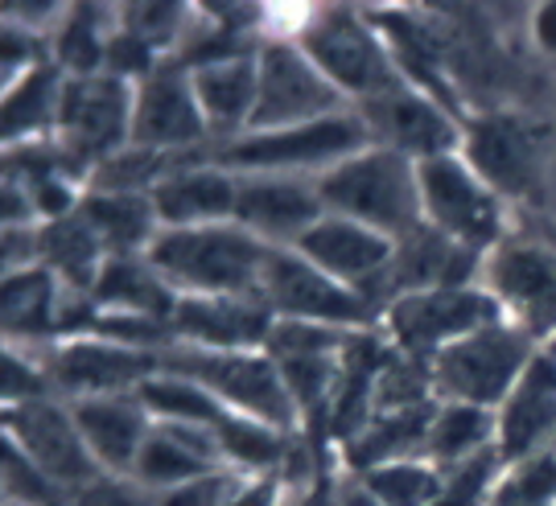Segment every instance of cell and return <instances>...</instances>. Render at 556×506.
Listing matches in <instances>:
<instances>
[{
	"mask_svg": "<svg viewBox=\"0 0 556 506\" xmlns=\"http://www.w3.org/2000/svg\"><path fill=\"white\" fill-rule=\"evenodd\" d=\"M144 260L178 296H256L268 243L239 223L157 231Z\"/></svg>",
	"mask_w": 556,
	"mask_h": 506,
	"instance_id": "1",
	"label": "cell"
},
{
	"mask_svg": "<svg viewBox=\"0 0 556 506\" xmlns=\"http://www.w3.org/2000/svg\"><path fill=\"white\" fill-rule=\"evenodd\" d=\"M326 215L355 218L388 239H404L425 227L417 161L396 149L371 144L314 181Z\"/></svg>",
	"mask_w": 556,
	"mask_h": 506,
	"instance_id": "2",
	"label": "cell"
},
{
	"mask_svg": "<svg viewBox=\"0 0 556 506\" xmlns=\"http://www.w3.org/2000/svg\"><path fill=\"white\" fill-rule=\"evenodd\" d=\"M161 370L194 379L236 416L260 420L277 432L301 429V412L280 379L277 363L264 351H199V346H169L161 354Z\"/></svg>",
	"mask_w": 556,
	"mask_h": 506,
	"instance_id": "3",
	"label": "cell"
},
{
	"mask_svg": "<svg viewBox=\"0 0 556 506\" xmlns=\"http://www.w3.org/2000/svg\"><path fill=\"white\" fill-rule=\"evenodd\" d=\"M536 354V338H528L511 321L482 326L478 333L429 358L438 404H470V408L498 412Z\"/></svg>",
	"mask_w": 556,
	"mask_h": 506,
	"instance_id": "4",
	"label": "cell"
},
{
	"mask_svg": "<svg viewBox=\"0 0 556 506\" xmlns=\"http://www.w3.org/2000/svg\"><path fill=\"white\" fill-rule=\"evenodd\" d=\"M298 46L342 96L358 103L388 96L404 83L376 21L358 17L355 9H314Z\"/></svg>",
	"mask_w": 556,
	"mask_h": 506,
	"instance_id": "5",
	"label": "cell"
},
{
	"mask_svg": "<svg viewBox=\"0 0 556 506\" xmlns=\"http://www.w3.org/2000/svg\"><path fill=\"white\" fill-rule=\"evenodd\" d=\"M371 128L363 124L358 112H342V116H326L301 128H280V132H243V137L227 140L215 165L231 169V174H298V169H314L321 165L334 169L355 153L371 149Z\"/></svg>",
	"mask_w": 556,
	"mask_h": 506,
	"instance_id": "6",
	"label": "cell"
},
{
	"mask_svg": "<svg viewBox=\"0 0 556 506\" xmlns=\"http://www.w3.org/2000/svg\"><path fill=\"white\" fill-rule=\"evenodd\" d=\"M256 296L277 321H309L330 330L363 333L383 326V313L363 292L338 284L293 248H268Z\"/></svg>",
	"mask_w": 556,
	"mask_h": 506,
	"instance_id": "7",
	"label": "cell"
},
{
	"mask_svg": "<svg viewBox=\"0 0 556 506\" xmlns=\"http://www.w3.org/2000/svg\"><path fill=\"white\" fill-rule=\"evenodd\" d=\"M420 206L425 227L441 231L470 252L491 255L507 239V202L466 165V156H433L420 161Z\"/></svg>",
	"mask_w": 556,
	"mask_h": 506,
	"instance_id": "8",
	"label": "cell"
},
{
	"mask_svg": "<svg viewBox=\"0 0 556 506\" xmlns=\"http://www.w3.org/2000/svg\"><path fill=\"white\" fill-rule=\"evenodd\" d=\"M495 321H507L498 301L482 284H470V289H429L396 296L383 313L379 330L404 358L429 363L445 346H454Z\"/></svg>",
	"mask_w": 556,
	"mask_h": 506,
	"instance_id": "9",
	"label": "cell"
},
{
	"mask_svg": "<svg viewBox=\"0 0 556 506\" xmlns=\"http://www.w3.org/2000/svg\"><path fill=\"white\" fill-rule=\"evenodd\" d=\"M132 103H137V87L108 71L66 78L54 140L79 174H91L100 161L132 144Z\"/></svg>",
	"mask_w": 556,
	"mask_h": 506,
	"instance_id": "10",
	"label": "cell"
},
{
	"mask_svg": "<svg viewBox=\"0 0 556 506\" xmlns=\"http://www.w3.org/2000/svg\"><path fill=\"white\" fill-rule=\"evenodd\" d=\"M462 156L503 202H532L544 186V128L519 112L466 116Z\"/></svg>",
	"mask_w": 556,
	"mask_h": 506,
	"instance_id": "11",
	"label": "cell"
},
{
	"mask_svg": "<svg viewBox=\"0 0 556 506\" xmlns=\"http://www.w3.org/2000/svg\"><path fill=\"white\" fill-rule=\"evenodd\" d=\"M351 112L346 96L330 78L309 62V54L298 41H264L260 46V91L256 116L248 132H280V128H301L326 116Z\"/></svg>",
	"mask_w": 556,
	"mask_h": 506,
	"instance_id": "12",
	"label": "cell"
},
{
	"mask_svg": "<svg viewBox=\"0 0 556 506\" xmlns=\"http://www.w3.org/2000/svg\"><path fill=\"white\" fill-rule=\"evenodd\" d=\"M482 289L498 301L503 317L536 342L556 333V248L523 235H507L482 264Z\"/></svg>",
	"mask_w": 556,
	"mask_h": 506,
	"instance_id": "13",
	"label": "cell"
},
{
	"mask_svg": "<svg viewBox=\"0 0 556 506\" xmlns=\"http://www.w3.org/2000/svg\"><path fill=\"white\" fill-rule=\"evenodd\" d=\"M41 370L59 391L75 400H100V395H132L153 375H161V354L100 342V338H71L54 342L41 354Z\"/></svg>",
	"mask_w": 556,
	"mask_h": 506,
	"instance_id": "14",
	"label": "cell"
},
{
	"mask_svg": "<svg viewBox=\"0 0 556 506\" xmlns=\"http://www.w3.org/2000/svg\"><path fill=\"white\" fill-rule=\"evenodd\" d=\"M358 116L371 128L376 144L396 149L417 165L433 156L462 153V140H466V119L445 112L438 99H429L408 83H400L388 96L358 103Z\"/></svg>",
	"mask_w": 556,
	"mask_h": 506,
	"instance_id": "15",
	"label": "cell"
},
{
	"mask_svg": "<svg viewBox=\"0 0 556 506\" xmlns=\"http://www.w3.org/2000/svg\"><path fill=\"white\" fill-rule=\"evenodd\" d=\"M293 252L305 255L330 280L363 292L379 313L388 309V301H383V276L392 268L396 239L371 231V227H363L355 218L326 215L301 235L298 243H293Z\"/></svg>",
	"mask_w": 556,
	"mask_h": 506,
	"instance_id": "16",
	"label": "cell"
},
{
	"mask_svg": "<svg viewBox=\"0 0 556 506\" xmlns=\"http://www.w3.org/2000/svg\"><path fill=\"white\" fill-rule=\"evenodd\" d=\"M211 137L194 78L181 62H161L149 78L137 83L132 103V144L153 153H194Z\"/></svg>",
	"mask_w": 556,
	"mask_h": 506,
	"instance_id": "17",
	"label": "cell"
},
{
	"mask_svg": "<svg viewBox=\"0 0 556 506\" xmlns=\"http://www.w3.org/2000/svg\"><path fill=\"white\" fill-rule=\"evenodd\" d=\"M346 342H351V333L330 330V326H309V321H277L273 326L268 342H264V354L277 363L301 420L330 408L338 379H342Z\"/></svg>",
	"mask_w": 556,
	"mask_h": 506,
	"instance_id": "18",
	"label": "cell"
},
{
	"mask_svg": "<svg viewBox=\"0 0 556 506\" xmlns=\"http://www.w3.org/2000/svg\"><path fill=\"white\" fill-rule=\"evenodd\" d=\"M9 441L34 461V466L59 490H96L100 486V461L83 445L71 408H59L50 400L21 404L4 416Z\"/></svg>",
	"mask_w": 556,
	"mask_h": 506,
	"instance_id": "19",
	"label": "cell"
},
{
	"mask_svg": "<svg viewBox=\"0 0 556 506\" xmlns=\"http://www.w3.org/2000/svg\"><path fill=\"white\" fill-rule=\"evenodd\" d=\"M495 448L503 466H519L528 457L556 448V354L540 351L523 370L516 391L495 412Z\"/></svg>",
	"mask_w": 556,
	"mask_h": 506,
	"instance_id": "20",
	"label": "cell"
},
{
	"mask_svg": "<svg viewBox=\"0 0 556 506\" xmlns=\"http://www.w3.org/2000/svg\"><path fill=\"white\" fill-rule=\"evenodd\" d=\"M277 326L260 296H178L169 330L181 346L199 351H264Z\"/></svg>",
	"mask_w": 556,
	"mask_h": 506,
	"instance_id": "21",
	"label": "cell"
},
{
	"mask_svg": "<svg viewBox=\"0 0 556 506\" xmlns=\"http://www.w3.org/2000/svg\"><path fill=\"white\" fill-rule=\"evenodd\" d=\"M318 218H326V206L318 198V186L280 174H243L239 177L236 223L264 239L268 248H293L301 235Z\"/></svg>",
	"mask_w": 556,
	"mask_h": 506,
	"instance_id": "22",
	"label": "cell"
},
{
	"mask_svg": "<svg viewBox=\"0 0 556 506\" xmlns=\"http://www.w3.org/2000/svg\"><path fill=\"white\" fill-rule=\"evenodd\" d=\"M482 264H486L482 252L462 248L433 227H420V231L396 239L392 268L383 276V301L392 305L396 296L429 289H470V280L482 276Z\"/></svg>",
	"mask_w": 556,
	"mask_h": 506,
	"instance_id": "23",
	"label": "cell"
},
{
	"mask_svg": "<svg viewBox=\"0 0 556 506\" xmlns=\"http://www.w3.org/2000/svg\"><path fill=\"white\" fill-rule=\"evenodd\" d=\"M149 198H153L161 231L236 223L239 174L223 169L215 161H199V165H186L178 174H169Z\"/></svg>",
	"mask_w": 556,
	"mask_h": 506,
	"instance_id": "24",
	"label": "cell"
},
{
	"mask_svg": "<svg viewBox=\"0 0 556 506\" xmlns=\"http://www.w3.org/2000/svg\"><path fill=\"white\" fill-rule=\"evenodd\" d=\"M75 429H79L83 445L91 448V457L100 461V469L112 473H132L137 457L149 432H153V416L140 404V395H100V400H75L71 404Z\"/></svg>",
	"mask_w": 556,
	"mask_h": 506,
	"instance_id": "25",
	"label": "cell"
},
{
	"mask_svg": "<svg viewBox=\"0 0 556 506\" xmlns=\"http://www.w3.org/2000/svg\"><path fill=\"white\" fill-rule=\"evenodd\" d=\"M227 466L223 457L219 437L199 425H153L149 441L140 448L137 469H132V482L157 490H178L186 482H194L211 469Z\"/></svg>",
	"mask_w": 556,
	"mask_h": 506,
	"instance_id": "26",
	"label": "cell"
},
{
	"mask_svg": "<svg viewBox=\"0 0 556 506\" xmlns=\"http://www.w3.org/2000/svg\"><path fill=\"white\" fill-rule=\"evenodd\" d=\"M190 78H194V96H199L211 132L236 140L252 128L260 91V50L199 66V71H190Z\"/></svg>",
	"mask_w": 556,
	"mask_h": 506,
	"instance_id": "27",
	"label": "cell"
},
{
	"mask_svg": "<svg viewBox=\"0 0 556 506\" xmlns=\"http://www.w3.org/2000/svg\"><path fill=\"white\" fill-rule=\"evenodd\" d=\"M433 416H438V404L404 408V412H376V416L342 445V461H346L351 473H367V469H376V466L425 457V441H429Z\"/></svg>",
	"mask_w": 556,
	"mask_h": 506,
	"instance_id": "28",
	"label": "cell"
},
{
	"mask_svg": "<svg viewBox=\"0 0 556 506\" xmlns=\"http://www.w3.org/2000/svg\"><path fill=\"white\" fill-rule=\"evenodd\" d=\"M87 296L100 309L140 313V317H157V321H169L178 309V292L161 280L144 255H108Z\"/></svg>",
	"mask_w": 556,
	"mask_h": 506,
	"instance_id": "29",
	"label": "cell"
},
{
	"mask_svg": "<svg viewBox=\"0 0 556 506\" xmlns=\"http://www.w3.org/2000/svg\"><path fill=\"white\" fill-rule=\"evenodd\" d=\"M59 309L62 284L50 268H25V273L4 276V338L13 346L25 342H59Z\"/></svg>",
	"mask_w": 556,
	"mask_h": 506,
	"instance_id": "30",
	"label": "cell"
},
{
	"mask_svg": "<svg viewBox=\"0 0 556 506\" xmlns=\"http://www.w3.org/2000/svg\"><path fill=\"white\" fill-rule=\"evenodd\" d=\"M66 71L59 62H41L38 71L21 78L17 87L4 91V144H29V140H50L59 124L62 91H66Z\"/></svg>",
	"mask_w": 556,
	"mask_h": 506,
	"instance_id": "31",
	"label": "cell"
},
{
	"mask_svg": "<svg viewBox=\"0 0 556 506\" xmlns=\"http://www.w3.org/2000/svg\"><path fill=\"white\" fill-rule=\"evenodd\" d=\"M38 248L41 268H50L66 289L75 292H91L103 260H108V248L100 243V235L91 231V223L83 218V211L59 218V223H41Z\"/></svg>",
	"mask_w": 556,
	"mask_h": 506,
	"instance_id": "32",
	"label": "cell"
},
{
	"mask_svg": "<svg viewBox=\"0 0 556 506\" xmlns=\"http://www.w3.org/2000/svg\"><path fill=\"white\" fill-rule=\"evenodd\" d=\"M79 211L108 255H144L161 231L149 194H87Z\"/></svg>",
	"mask_w": 556,
	"mask_h": 506,
	"instance_id": "33",
	"label": "cell"
},
{
	"mask_svg": "<svg viewBox=\"0 0 556 506\" xmlns=\"http://www.w3.org/2000/svg\"><path fill=\"white\" fill-rule=\"evenodd\" d=\"M495 412L470 408V404H438V416L429 425L425 441V461L438 469H454L478 453L495 448Z\"/></svg>",
	"mask_w": 556,
	"mask_h": 506,
	"instance_id": "34",
	"label": "cell"
},
{
	"mask_svg": "<svg viewBox=\"0 0 556 506\" xmlns=\"http://www.w3.org/2000/svg\"><path fill=\"white\" fill-rule=\"evenodd\" d=\"M137 395L157 425H199V429L219 432L223 425L236 416L231 408H223L219 400L202 388V383L181 379V375H169V370L153 375Z\"/></svg>",
	"mask_w": 556,
	"mask_h": 506,
	"instance_id": "35",
	"label": "cell"
},
{
	"mask_svg": "<svg viewBox=\"0 0 556 506\" xmlns=\"http://www.w3.org/2000/svg\"><path fill=\"white\" fill-rule=\"evenodd\" d=\"M103 25H108V13L91 4H79L62 17V29L54 38V62L62 71H75V78L103 75L108 41H112V34H103Z\"/></svg>",
	"mask_w": 556,
	"mask_h": 506,
	"instance_id": "36",
	"label": "cell"
},
{
	"mask_svg": "<svg viewBox=\"0 0 556 506\" xmlns=\"http://www.w3.org/2000/svg\"><path fill=\"white\" fill-rule=\"evenodd\" d=\"M367 482L383 506H433L441 494V469L425 457H408V461H392V466H376L367 473H355Z\"/></svg>",
	"mask_w": 556,
	"mask_h": 506,
	"instance_id": "37",
	"label": "cell"
},
{
	"mask_svg": "<svg viewBox=\"0 0 556 506\" xmlns=\"http://www.w3.org/2000/svg\"><path fill=\"white\" fill-rule=\"evenodd\" d=\"M425 404H438L429 363L404 358V354L396 351L383 367H379L376 388H371V408L376 412H404V408H425Z\"/></svg>",
	"mask_w": 556,
	"mask_h": 506,
	"instance_id": "38",
	"label": "cell"
},
{
	"mask_svg": "<svg viewBox=\"0 0 556 506\" xmlns=\"http://www.w3.org/2000/svg\"><path fill=\"white\" fill-rule=\"evenodd\" d=\"M194 21V13H186V4H128L119 13V29L140 38L153 50H169L181 38V29Z\"/></svg>",
	"mask_w": 556,
	"mask_h": 506,
	"instance_id": "39",
	"label": "cell"
},
{
	"mask_svg": "<svg viewBox=\"0 0 556 506\" xmlns=\"http://www.w3.org/2000/svg\"><path fill=\"white\" fill-rule=\"evenodd\" d=\"M4 494L13 506H66V490H59L13 441H4Z\"/></svg>",
	"mask_w": 556,
	"mask_h": 506,
	"instance_id": "40",
	"label": "cell"
},
{
	"mask_svg": "<svg viewBox=\"0 0 556 506\" xmlns=\"http://www.w3.org/2000/svg\"><path fill=\"white\" fill-rule=\"evenodd\" d=\"M248 478L252 473H243L236 466H219L211 469V473H202V478H194V482H186V486L157 494L153 506H227L243 490Z\"/></svg>",
	"mask_w": 556,
	"mask_h": 506,
	"instance_id": "41",
	"label": "cell"
},
{
	"mask_svg": "<svg viewBox=\"0 0 556 506\" xmlns=\"http://www.w3.org/2000/svg\"><path fill=\"white\" fill-rule=\"evenodd\" d=\"M46 388H50V379H46V370L41 363L34 358H25L21 351H4V404L9 408H21V404H38L46 400Z\"/></svg>",
	"mask_w": 556,
	"mask_h": 506,
	"instance_id": "42",
	"label": "cell"
},
{
	"mask_svg": "<svg viewBox=\"0 0 556 506\" xmlns=\"http://www.w3.org/2000/svg\"><path fill=\"white\" fill-rule=\"evenodd\" d=\"M280 503H285V478L280 473H252L227 506H280Z\"/></svg>",
	"mask_w": 556,
	"mask_h": 506,
	"instance_id": "43",
	"label": "cell"
},
{
	"mask_svg": "<svg viewBox=\"0 0 556 506\" xmlns=\"http://www.w3.org/2000/svg\"><path fill=\"white\" fill-rule=\"evenodd\" d=\"M532 38L544 54H556V0L553 4H540L532 13Z\"/></svg>",
	"mask_w": 556,
	"mask_h": 506,
	"instance_id": "44",
	"label": "cell"
},
{
	"mask_svg": "<svg viewBox=\"0 0 556 506\" xmlns=\"http://www.w3.org/2000/svg\"><path fill=\"white\" fill-rule=\"evenodd\" d=\"M330 506H383L376 498V494H371V490H367V482H363V478H355V473H351V478H342V486L334 490V503Z\"/></svg>",
	"mask_w": 556,
	"mask_h": 506,
	"instance_id": "45",
	"label": "cell"
},
{
	"mask_svg": "<svg viewBox=\"0 0 556 506\" xmlns=\"http://www.w3.org/2000/svg\"><path fill=\"white\" fill-rule=\"evenodd\" d=\"M280 506H305V503H298V498H285Z\"/></svg>",
	"mask_w": 556,
	"mask_h": 506,
	"instance_id": "46",
	"label": "cell"
},
{
	"mask_svg": "<svg viewBox=\"0 0 556 506\" xmlns=\"http://www.w3.org/2000/svg\"><path fill=\"white\" fill-rule=\"evenodd\" d=\"M544 351H548V354H556V333H553V342H548V346H544Z\"/></svg>",
	"mask_w": 556,
	"mask_h": 506,
	"instance_id": "47",
	"label": "cell"
}]
</instances>
